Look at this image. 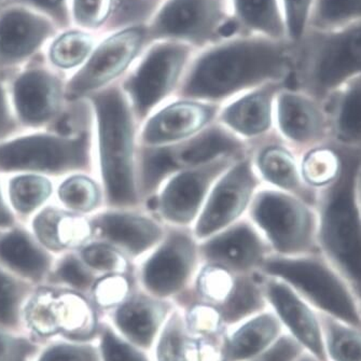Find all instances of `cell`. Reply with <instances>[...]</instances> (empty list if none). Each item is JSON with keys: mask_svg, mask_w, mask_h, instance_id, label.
Segmentation results:
<instances>
[{"mask_svg": "<svg viewBox=\"0 0 361 361\" xmlns=\"http://www.w3.org/2000/svg\"><path fill=\"white\" fill-rule=\"evenodd\" d=\"M293 65L289 40L231 32L195 52L176 97L222 105L269 83L288 85Z\"/></svg>", "mask_w": 361, "mask_h": 361, "instance_id": "obj_1", "label": "cell"}, {"mask_svg": "<svg viewBox=\"0 0 361 361\" xmlns=\"http://www.w3.org/2000/svg\"><path fill=\"white\" fill-rule=\"evenodd\" d=\"M97 112L99 166L110 207H142L137 185L138 130L120 81L90 95Z\"/></svg>", "mask_w": 361, "mask_h": 361, "instance_id": "obj_2", "label": "cell"}, {"mask_svg": "<svg viewBox=\"0 0 361 361\" xmlns=\"http://www.w3.org/2000/svg\"><path fill=\"white\" fill-rule=\"evenodd\" d=\"M361 150L344 149L340 178L316 200L318 246L361 298Z\"/></svg>", "mask_w": 361, "mask_h": 361, "instance_id": "obj_3", "label": "cell"}, {"mask_svg": "<svg viewBox=\"0 0 361 361\" xmlns=\"http://www.w3.org/2000/svg\"><path fill=\"white\" fill-rule=\"evenodd\" d=\"M293 44L288 85L318 101L361 75V22L340 30L307 28Z\"/></svg>", "mask_w": 361, "mask_h": 361, "instance_id": "obj_4", "label": "cell"}, {"mask_svg": "<svg viewBox=\"0 0 361 361\" xmlns=\"http://www.w3.org/2000/svg\"><path fill=\"white\" fill-rule=\"evenodd\" d=\"M259 272L286 283L316 311L361 328V298L322 252L271 254Z\"/></svg>", "mask_w": 361, "mask_h": 361, "instance_id": "obj_5", "label": "cell"}, {"mask_svg": "<svg viewBox=\"0 0 361 361\" xmlns=\"http://www.w3.org/2000/svg\"><path fill=\"white\" fill-rule=\"evenodd\" d=\"M246 217L281 256L319 252L316 207L297 195L262 185L252 197Z\"/></svg>", "mask_w": 361, "mask_h": 361, "instance_id": "obj_6", "label": "cell"}, {"mask_svg": "<svg viewBox=\"0 0 361 361\" xmlns=\"http://www.w3.org/2000/svg\"><path fill=\"white\" fill-rule=\"evenodd\" d=\"M197 50L183 42H149L120 80L138 123L176 97L190 61Z\"/></svg>", "mask_w": 361, "mask_h": 361, "instance_id": "obj_7", "label": "cell"}, {"mask_svg": "<svg viewBox=\"0 0 361 361\" xmlns=\"http://www.w3.org/2000/svg\"><path fill=\"white\" fill-rule=\"evenodd\" d=\"M24 330L47 343L49 341H94L102 318L85 293L63 287L36 288L24 309Z\"/></svg>", "mask_w": 361, "mask_h": 361, "instance_id": "obj_8", "label": "cell"}, {"mask_svg": "<svg viewBox=\"0 0 361 361\" xmlns=\"http://www.w3.org/2000/svg\"><path fill=\"white\" fill-rule=\"evenodd\" d=\"M202 263L192 229L166 226L162 240L138 261L136 285L149 295L175 303L190 290Z\"/></svg>", "mask_w": 361, "mask_h": 361, "instance_id": "obj_9", "label": "cell"}, {"mask_svg": "<svg viewBox=\"0 0 361 361\" xmlns=\"http://www.w3.org/2000/svg\"><path fill=\"white\" fill-rule=\"evenodd\" d=\"M229 26L228 0H163L145 32L147 44L173 40L197 51L221 39Z\"/></svg>", "mask_w": 361, "mask_h": 361, "instance_id": "obj_10", "label": "cell"}, {"mask_svg": "<svg viewBox=\"0 0 361 361\" xmlns=\"http://www.w3.org/2000/svg\"><path fill=\"white\" fill-rule=\"evenodd\" d=\"M90 163V137L35 134L0 144L1 172L62 174L85 169Z\"/></svg>", "mask_w": 361, "mask_h": 361, "instance_id": "obj_11", "label": "cell"}, {"mask_svg": "<svg viewBox=\"0 0 361 361\" xmlns=\"http://www.w3.org/2000/svg\"><path fill=\"white\" fill-rule=\"evenodd\" d=\"M146 46L145 27L102 35L87 62L67 79L65 99L80 101L121 80Z\"/></svg>", "mask_w": 361, "mask_h": 361, "instance_id": "obj_12", "label": "cell"}, {"mask_svg": "<svg viewBox=\"0 0 361 361\" xmlns=\"http://www.w3.org/2000/svg\"><path fill=\"white\" fill-rule=\"evenodd\" d=\"M236 160L238 159L224 158L178 169L142 206L165 226L192 229L214 183Z\"/></svg>", "mask_w": 361, "mask_h": 361, "instance_id": "obj_13", "label": "cell"}, {"mask_svg": "<svg viewBox=\"0 0 361 361\" xmlns=\"http://www.w3.org/2000/svg\"><path fill=\"white\" fill-rule=\"evenodd\" d=\"M262 185L250 154L236 160L224 171L208 193L192 226L197 240H205L245 217L255 193Z\"/></svg>", "mask_w": 361, "mask_h": 361, "instance_id": "obj_14", "label": "cell"}, {"mask_svg": "<svg viewBox=\"0 0 361 361\" xmlns=\"http://www.w3.org/2000/svg\"><path fill=\"white\" fill-rule=\"evenodd\" d=\"M47 16L24 6L5 3L0 7V73L18 71L42 54L59 32Z\"/></svg>", "mask_w": 361, "mask_h": 361, "instance_id": "obj_15", "label": "cell"}, {"mask_svg": "<svg viewBox=\"0 0 361 361\" xmlns=\"http://www.w3.org/2000/svg\"><path fill=\"white\" fill-rule=\"evenodd\" d=\"M65 83L62 73L47 63L44 53L16 71L11 97L22 122L38 126L53 119L66 99Z\"/></svg>", "mask_w": 361, "mask_h": 361, "instance_id": "obj_16", "label": "cell"}, {"mask_svg": "<svg viewBox=\"0 0 361 361\" xmlns=\"http://www.w3.org/2000/svg\"><path fill=\"white\" fill-rule=\"evenodd\" d=\"M275 133L298 154L330 142L329 122L322 102L283 85L274 104Z\"/></svg>", "mask_w": 361, "mask_h": 361, "instance_id": "obj_17", "label": "cell"}, {"mask_svg": "<svg viewBox=\"0 0 361 361\" xmlns=\"http://www.w3.org/2000/svg\"><path fill=\"white\" fill-rule=\"evenodd\" d=\"M92 233L130 262L142 260L164 238L166 226L145 207L112 208L94 219Z\"/></svg>", "mask_w": 361, "mask_h": 361, "instance_id": "obj_18", "label": "cell"}, {"mask_svg": "<svg viewBox=\"0 0 361 361\" xmlns=\"http://www.w3.org/2000/svg\"><path fill=\"white\" fill-rule=\"evenodd\" d=\"M203 262L215 263L236 274L259 272L270 245L248 218H240L221 231L199 242Z\"/></svg>", "mask_w": 361, "mask_h": 361, "instance_id": "obj_19", "label": "cell"}, {"mask_svg": "<svg viewBox=\"0 0 361 361\" xmlns=\"http://www.w3.org/2000/svg\"><path fill=\"white\" fill-rule=\"evenodd\" d=\"M219 108L217 104L175 97L140 124L138 144L142 146L178 144L215 122Z\"/></svg>", "mask_w": 361, "mask_h": 361, "instance_id": "obj_20", "label": "cell"}, {"mask_svg": "<svg viewBox=\"0 0 361 361\" xmlns=\"http://www.w3.org/2000/svg\"><path fill=\"white\" fill-rule=\"evenodd\" d=\"M262 288L285 332L316 360L327 361L317 311L281 279L262 274Z\"/></svg>", "mask_w": 361, "mask_h": 361, "instance_id": "obj_21", "label": "cell"}, {"mask_svg": "<svg viewBox=\"0 0 361 361\" xmlns=\"http://www.w3.org/2000/svg\"><path fill=\"white\" fill-rule=\"evenodd\" d=\"M286 83H269L220 105L217 121L250 147L275 133L274 104Z\"/></svg>", "mask_w": 361, "mask_h": 361, "instance_id": "obj_22", "label": "cell"}, {"mask_svg": "<svg viewBox=\"0 0 361 361\" xmlns=\"http://www.w3.org/2000/svg\"><path fill=\"white\" fill-rule=\"evenodd\" d=\"M174 302L159 299L136 287L117 307L106 314L105 319L133 344L150 352Z\"/></svg>", "mask_w": 361, "mask_h": 361, "instance_id": "obj_23", "label": "cell"}, {"mask_svg": "<svg viewBox=\"0 0 361 361\" xmlns=\"http://www.w3.org/2000/svg\"><path fill=\"white\" fill-rule=\"evenodd\" d=\"M250 154L263 185L297 195L315 206L317 192L302 179L300 154L276 133L252 145Z\"/></svg>", "mask_w": 361, "mask_h": 361, "instance_id": "obj_24", "label": "cell"}, {"mask_svg": "<svg viewBox=\"0 0 361 361\" xmlns=\"http://www.w3.org/2000/svg\"><path fill=\"white\" fill-rule=\"evenodd\" d=\"M285 334L270 309L259 312L224 329L217 361H246L269 350Z\"/></svg>", "mask_w": 361, "mask_h": 361, "instance_id": "obj_25", "label": "cell"}, {"mask_svg": "<svg viewBox=\"0 0 361 361\" xmlns=\"http://www.w3.org/2000/svg\"><path fill=\"white\" fill-rule=\"evenodd\" d=\"M169 147L178 169L200 166L224 158L240 159L250 151V145L217 120L195 135Z\"/></svg>", "mask_w": 361, "mask_h": 361, "instance_id": "obj_26", "label": "cell"}, {"mask_svg": "<svg viewBox=\"0 0 361 361\" xmlns=\"http://www.w3.org/2000/svg\"><path fill=\"white\" fill-rule=\"evenodd\" d=\"M220 341L200 338L188 329L183 312L175 307L150 354L154 361H217Z\"/></svg>", "mask_w": 361, "mask_h": 361, "instance_id": "obj_27", "label": "cell"}, {"mask_svg": "<svg viewBox=\"0 0 361 361\" xmlns=\"http://www.w3.org/2000/svg\"><path fill=\"white\" fill-rule=\"evenodd\" d=\"M329 122L330 142L361 150V75L342 85L322 102Z\"/></svg>", "mask_w": 361, "mask_h": 361, "instance_id": "obj_28", "label": "cell"}, {"mask_svg": "<svg viewBox=\"0 0 361 361\" xmlns=\"http://www.w3.org/2000/svg\"><path fill=\"white\" fill-rule=\"evenodd\" d=\"M0 265L32 283L46 281L52 259L44 247L23 230L0 238Z\"/></svg>", "mask_w": 361, "mask_h": 361, "instance_id": "obj_29", "label": "cell"}, {"mask_svg": "<svg viewBox=\"0 0 361 361\" xmlns=\"http://www.w3.org/2000/svg\"><path fill=\"white\" fill-rule=\"evenodd\" d=\"M229 32L288 40L281 0H228Z\"/></svg>", "mask_w": 361, "mask_h": 361, "instance_id": "obj_30", "label": "cell"}, {"mask_svg": "<svg viewBox=\"0 0 361 361\" xmlns=\"http://www.w3.org/2000/svg\"><path fill=\"white\" fill-rule=\"evenodd\" d=\"M36 238L47 250L62 252L81 246L92 235V226L78 213L46 207L32 222Z\"/></svg>", "mask_w": 361, "mask_h": 361, "instance_id": "obj_31", "label": "cell"}, {"mask_svg": "<svg viewBox=\"0 0 361 361\" xmlns=\"http://www.w3.org/2000/svg\"><path fill=\"white\" fill-rule=\"evenodd\" d=\"M101 37L99 32L75 26L60 30L44 48V59L59 73H73L87 62Z\"/></svg>", "mask_w": 361, "mask_h": 361, "instance_id": "obj_32", "label": "cell"}, {"mask_svg": "<svg viewBox=\"0 0 361 361\" xmlns=\"http://www.w3.org/2000/svg\"><path fill=\"white\" fill-rule=\"evenodd\" d=\"M344 167V148L328 142L300 154V171L304 183L318 193L340 178Z\"/></svg>", "mask_w": 361, "mask_h": 361, "instance_id": "obj_33", "label": "cell"}, {"mask_svg": "<svg viewBox=\"0 0 361 361\" xmlns=\"http://www.w3.org/2000/svg\"><path fill=\"white\" fill-rule=\"evenodd\" d=\"M268 307L263 293L262 274L254 272L238 274L231 295L217 310L228 327Z\"/></svg>", "mask_w": 361, "mask_h": 361, "instance_id": "obj_34", "label": "cell"}, {"mask_svg": "<svg viewBox=\"0 0 361 361\" xmlns=\"http://www.w3.org/2000/svg\"><path fill=\"white\" fill-rule=\"evenodd\" d=\"M236 273L215 263L203 262L193 279L190 290L175 304L187 300L204 302L220 307L229 299L235 286Z\"/></svg>", "mask_w": 361, "mask_h": 361, "instance_id": "obj_35", "label": "cell"}, {"mask_svg": "<svg viewBox=\"0 0 361 361\" xmlns=\"http://www.w3.org/2000/svg\"><path fill=\"white\" fill-rule=\"evenodd\" d=\"M317 313L327 361H361V328Z\"/></svg>", "mask_w": 361, "mask_h": 361, "instance_id": "obj_36", "label": "cell"}, {"mask_svg": "<svg viewBox=\"0 0 361 361\" xmlns=\"http://www.w3.org/2000/svg\"><path fill=\"white\" fill-rule=\"evenodd\" d=\"M34 283L0 265V326L14 331L24 330V309L35 290Z\"/></svg>", "mask_w": 361, "mask_h": 361, "instance_id": "obj_37", "label": "cell"}, {"mask_svg": "<svg viewBox=\"0 0 361 361\" xmlns=\"http://www.w3.org/2000/svg\"><path fill=\"white\" fill-rule=\"evenodd\" d=\"M361 22V0H313L307 28L334 30Z\"/></svg>", "mask_w": 361, "mask_h": 361, "instance_id": "obj_38", "label": "cell"}, {"mask_svg": "<svg viewBox=\"0 0 361 361\" xmlns=\"http://www.w3.org/2000/svg\"><path fill=\"white\" fill-rule=\"evenodd\" d=\"M163 0H110L103 34L133 27H146Z\"/></svg>", "mask_w": 361, "mask_h": 361, "instance_id": "obj_39", "label": "cell"}, {"mask_svg": "<svg viewBox=\"0 0 361 361\" xmlns=\"http://www.w3.org/2000/svg\"><path fill=\"white\" fill-rule=\"evenodd\" d=\"M52 193V185L39 175L16 177L9 183V197L18 213L27 215L39 208Z\"/></svg>", "mask_w": 361, "mask_h": 361, "instance_id": "obj_40", "label": "cell"}, {"mask_svg": "<svg viewBox=\"0 0 361 361\" xmlns=\"http://www.w3.org/2000/svg\"><path fill=\"white\" fill-rule=\"evenodd\" d=\"M97 343L101 361H154L150 352L126 340L105 318L99 325Z\"/></svg>", "mask_w": 361, "mask_h": 361, "instance_id": "obj_41", "label": "cell"}, {"mask_svg": "<svg viewBox=\"0 0 361 361\" xmlns=\"http://www.w3.org/2000/svg\"><path fill=\"white\" fill-rule=\"evenodd\" d=\"M176 307L183 312L185 325L195 336L220 341L226 326L217 307L195 300H187Z\"/></svg>", "mask_w": 361, "mask_h": 361, "instance_id": "obj_42", "label": "cell"}, {"mask_svg": "<svg viewBox=\"0 0 361 361\" xmlns=\"http://www.w3.org/2000/svg\"><path fill=\"white\" fill-rule=\"evenodd\" d=\"M61 202L73 213H89L99 206L102 192L97 183L85 176H73L59 188Z\"/></svg>", "mask_w": 361, "mask_h": 361, "instance_id": "obj_43", "label": "cell"}, {"mask_svg": "<svg viewBox=\"0 0 361 361\" xmlns=\"http://www.w3.org/2000/svg\"><path fill=\"white\" fill-rule=\"evenodd\" d=\"M35 361H101L97 340L59 338L44 344Z\"/></svg>", "mask_w": 361, "mask_h": 361, "instance_id": "obj_44", "label": "cell"}, {"mask_svg": "<svg viewBox=\"0 0 361 361\" xmlns=\"http://www.w3.org/2000/svg\"><path fill=\"white\" fill-rule=\"evenodd\" d=\"M136 287V281H133L128 273L103 275L94 283L91 290L92 301L99 311L109 312L124 301Z\"/></svg>", "mask_w": 361, "mask_h": 361, "instance_id": "obj_45", "label": "cell"}, {"mask_svg": "<svg viewBox=\"0 0 361 361\" xmlns=\"http://www.w3.org/2000/svg\"><path fill=\"white\" fill-rule=\"evenodd\" d=\"M53 276L63 288L81 293L91 291L97 279L95 273L83 262L82 259L75 255L65 256L53 270Z\"/></svg>", "mask_w": 361, "mask_h": 361, "instance_id": "obj_46", "label": "cell"}, {"mask_svg": "<svg viewBox=\"0 0 361 361\" xmlns=\"http://www.w3.org/2000/svg\"><path fill=\"white\" fill-rule=\"evenodd\" d=\"M81 259L94 273L102 276L128 273L130 271V260L115 247L105 242L85 247Z\"/></svg>", "mask_w": 361, "mask_h": 361, "instance_id": "obj_47", "label": "cell"}, {"mask_svg": "<svg viewBox=\"0 0 361 361\" xmlns=\"http://www.w3.org/2000/svg\"><path fill=\"white\" fill-rule=\"evenodd\" d=\"M44 344L27 332L0 326V361H35Z\"/></svg>", "mask_w": 361, "mask_h": 361, "instance_id": "obj_48", "label": "cell"}, {"mask_svg": "<svg viewBox=\"0 0 361 361\" xmlns=\"http://www.w3.org/2000/svg\"><path fill=\"white\" fill-rule=\"evenodd\" d=\"M110 0H71V26L103 34L109 13Z\"/></svg>", "mask_w": 361, "mask_h": 361, "instance_id": "obj_49", "label": "cell"}, {"mask_svg": "<svg viewBox=\"0 0 361 361\" xmlns=\"http://www.w3.org/2000/svg\"><path fill=\"white\" fill-rule=\"evenodd\" d=\"M313 0H281L289 42H295L307 30Z\"/></svg>", "mask_w": 361, "mask_h": 361, "instance_id": "obj_50", "label": "cell"}, {"mask_svg": "<svg viewBox=\"0 0 361 361\" xmlns=\"http://www.w3.org/2000/svg\"><path fill=\"white\" fill-rule=\"evenodd\" d=\"M69 1L71 0H6L5 3L30 8L47 16L59 30H64L71 26Z\"/></svg>", "mask_w": 361, "mask_h": 361, "instance_id": "obj_51", "label": "cell"}, {"mask_svg": "<svg viewBox=\"0 0 361 361\" xmlns=\"http://www.w3.org/2000/svg\"><path fill=\"white\" fill-rule=\"evenodd\" d=\"M304 350L286 332L269 350L246 361H295Z\"/></svg>", "mask_w": 361, "mask_h": 361, "instance_id": "obj_52", "label": "cell"}, {"mask_svg": "<svg viewBox=\"0 0 361 361\" xmlns=\"http://www.w3.org/2000/svg\"><path fill=\"white\" fill-rule=\"evenodd\" d=\"M14 128L16 122L11 114L9 97L4 83L3 75L0 73V140L11 134Z\"/></svg>", "mask_w": 361, "mask_h": 361, "instance_id": "obj_53", "label": "cell"}, {"mask_svg": "<svg viewBox=\"0 0 361 361\" xmlns=\"http://www.w3.org/2000/svg\"><path fill=\"white\" fill-rule=\"evenodd\" d=\"M14 218L11 211L8 208L5 200H4L3 193L0 190V228H8L13 224Z\"/></svg>", "mask_w": 361, "mask_h": 361, "instance_id": "obj_54", "label": "cell"}, {"mask_svg": "<svg viewBox=\"0 0 361 361\" xmlns=\"http://www.w3.org/2000/svg\"><path fill=\"white\" fill-rule=\"evenodd\" d=\"M295 361H317L314 357H312L311 355L307 354V353L304 352L299 358Z\"/></svg>", "mask_w": 361, "mask_h": 361, "instance_id": "obj_55", "label": "cell"}, {"mask_svg": "<svg viewBox=\"0 0 361 361\" xmlns=\"http://www.w3.org/2000/svg\"><path fill=\"white\" fill-rule=\"evenodd\" d=\"M5 1L6 0H0V7H1V6L4 5V4H5Z\"/></svg>", "mask_w": 361, "mask_h": 361, "instance_id": "obj_56", "label": "cell"}]
</instances>
